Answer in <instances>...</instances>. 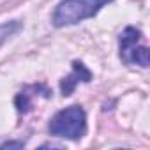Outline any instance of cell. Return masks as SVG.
<instances>
[{"label":"cell","instance_id":"obj_7","mask_svg":"<svg viewBox=\"0 0 150 150\" xmlns=\"http://www.w3.org/2000/svg\"><path fill=\"white\" fill-rule=\"evenodd\" d=\"M2 148H23V143L21 141H7L2 145Z\"/></svg>","mask_w":150,"mask_h":150},{"label":"cell","instance_id":"obj_4","mask_svg":"<svg viewBox=\"0 0 150 150\" xmlns=\"http://www.w3.org/2000/svg\"><path fill=\"white\" fill-rule=\"evenodd\" d=\"M72 69H74V72L69 74V76H65V78L60 81V90H62L64 96H71L72 90H74V87L78 85V81L88 83L90 78H92L90 71H88L81 62H72Z\"/></svg>","mask_w":150,"mask_h":150},{"label":"cell","instance_id":"obj_2","mask_svg":"<svg viewBox=\"0 0 150 150\" xmlns=\"http://www.w3.org/2000/svg\"><path fill=\"white\" fill-rule=\"evenodd\" d=\"M50 134L57 138H67V139H80L87 132V115L81 106H69L62 111H58L50 125Z\"/></svg>","mask_w":150,"mask_h":150},{"label":"cell","instance_id":"obj_6","mask_svg":"<svg viewBox=\"0 0 150 150\" xmlns=\"http://www.w3.org/2000/svg\"><path fill=\"white\" fill-rule=\"evenodd\" d=\"M16 106H18V111H20V113L28 111V108H30V97H28L27 92L18 94V97H16Z\"/></svg>","mask_w":150,"mask_h":150},{"label":"cell","instance_id":"obj_3","mask_svg":"<svg viewBox=\"0 0 150 150\" xmlns=\"http://www.w3.org/2000/svg\"><path fill=\"white\" fill-rule=\"evenodd\" d=\"M139 41H141V32L134 27H127L120 35V58L125 64L148 67L150 64L148 48L141 46Z\"/></svg>","mask_w":150,"mask_h":150},{"label":"cell","instance_id":"obj_1","mask_svg":"<svg viewBox=\"0 0 150 150\" xmlns=\"http://www.w3.org/2000/svg\"><path fill=\"white\" fill-rule=\"evenodd\" d=\"M110 2L113 0H62L53 13V25L58 28L76 25L81 20L96 16L99 9Z\"/></svg>","mask_w":150,"mask_h":150},{"label":"cell","instance_id":"obj_5","mask_svg":"<svg viewBox=\"0 0 150 150\" xmlns=\"http://www.w3.org/2000/svg\"><path fill=\"white\" fill-rule=\"evenodd\" d=\"M21 23L20 21H7L4 25H0V44H4L11 35H14L20 30Z\"/></svg>","mask_w":150,"mask_h":150}]
</instances>
